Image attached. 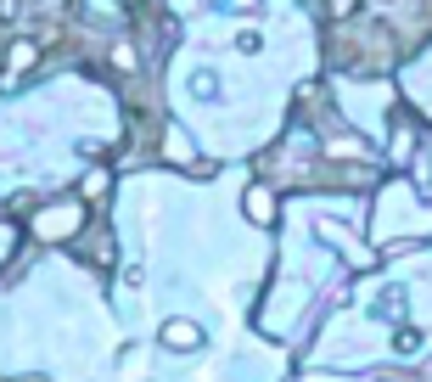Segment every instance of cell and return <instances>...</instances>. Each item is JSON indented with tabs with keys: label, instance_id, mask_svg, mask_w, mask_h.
Segmentation results:
<instances>
[{
	"label": "cell",
	"instance_id": "cell-1",
	"mask_svg": "<svg viewBox=\"0 0 432 382\" xmlns=\"http://www.w3.org/2000/svg\"><path fill=\"white\" fill-rule=\"evenodd\" d=\"M163 337H168V343H175V349H180V343L191 349V343H197V326H180V321H175V326H168Z\"/></svg>",
	"mask_w": 432,
	"mask_h": 382
}]
</instances>
